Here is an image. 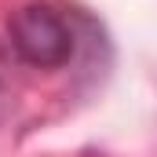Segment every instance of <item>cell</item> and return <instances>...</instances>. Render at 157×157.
<instances>
[{
  "label": "cell",
  "mask_w": 157,
  "mask_h": 157,
  "mask_svg": "<svg viewBox=\"0 0 157 157\" xmlns=\"http://www.w3.org/2000/svg\"><path fill=\"white\" fill-rule=\"evenodd\" d=\"M11 48L40 70L62 66L73 55V33L70 26L44 4H26L11 15Z\"/></svg>",
  "instance_id": "obj_1"
}]
</instances>
